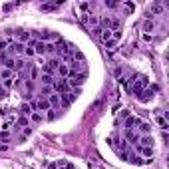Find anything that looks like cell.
<instances>
[{
    "mask_svg": "<svg viewBox=\"0 0 169 169\" xmlns=\"http://www.w3.org/2000/svg\"><path fill=\"white\" fill-rule=\"evenodd\" d=\"M145 86H147V78H145V76H139V80H137V78H133V84H132V94L139 97V94L145 90Z\"/></svg>",
    "mask_w": 169,
    "mask_h": 169,
    "instance_id": "cell-1",
    "label": "cell"
},
{
    "mask_svg": "<svg viewBox=\"0 0 169 169\" xmlns=\"http://www.w3.org/2000/svg\"><path fill=\"white\" fill-rule=\"evenodd\" d=\"M52 88L56 90L58 94H68L70 84H68V80H62V78H60V80H56V82H54V86H52Z\"/></svg>",
    "mask_w": 169,
    "mask_h": 169,
    "instance_id": "cell-2",
    "label": "cell"
},
{
    "mask_svg": "<svg viewBox=\"0 0 169 169\" xmlns=\"http://www.w3.org/2000/svg\"><path fill=\"white\" fill-rule=\"evenodd\" d=\"M84 82H86V74H74V76H70V78H68L70 88H74V86H82Z\"/></svg>",
    "mask_w": 169,
    "mask_h": 169,
    "instance_id": "cell-3",
    "label": "cell"
},
{
    "mask_svg": "<svg viewBox=\"0 0 169 169\" xmlns=\"http://www.w3.org/2000/svg\"><path fill=\"white\" fill-rule=\"evenodd\" d=\"M14 38H16V42H20V44H26V42L30 40V32L28 30H16Z\"/></svg>",
    "mask_w": 169,
    "mask_h": 169,
    "instance_id": "cell-4",
    "label": "cell"
},
{
    "mask_svg": "<svg viewBox=\"0 0 169 169\" xmlns=\"http://www.w3.org/2000/svg\"><path fill=\"white\" fill-rule=\"evenodd\" d=\"M153 92H157V86H151L149 90H143V92L139 94V100H141V102H149L151 97H153Z\"/></svg>",
    "mask_w": 169,
    "mask_h": 169,
    "instance_id": "cell-5",
    "label": "cell"
},
{
    "mask_svg": "<svg viewBox=\"0 0 169 169\" xmlns=\"http://www.w3.org/2000/svg\"><path fill=\"white\" fill-rule=\"evenodd\" d=\"M139 123H141V119H139V117H133V116H129L127 119H125L123 127H125V129H133L135 125H139Z\"/></svg>",
    "mask_w": 169,
    "mask_h": 169,
    "instance_id": "cell-6",
    "label": "cell"
},
{
    "mask_svg": "<svg viewBox=\"0 0 169 169\" xmlns=\"http://www.w3.org/2000/svg\"><path fill=\"white\" fill-rule=\"evenodd\" d=\"M56 72L60 74V78H62V80H68V76H70V68H68V64H60Z\"/></svg>",
    "mask_w": 169,
    "mask_h": 169,
    "instance_id": "cell-7",
    "label": "cell"
},
{
    "mask_svg": "<svg viewBox=\"0 0 169 169\" xmlns=\"http://www.w3.org/2000/svg\"><path fill=\"white\" fill-rule=\"evenodd\" d=\"M34 54H38V56H44L46 52V42H36L34 44Z\"/></svg>",
    "mask_w": 169,
    "mask_h": 169,
    "instance_id": "cell-8",
    "label": "cell"
},
{
    "mask_svg": "<svg viewBox=\"0 0 169 169\" xmlns=\"http://www.w3.org/2000/svg\"><path fill=\"white\" fill-rule=\"evenodd\" d=\"M137 143L143 145V147H153V137H151V135H143V137H139Z\"/></svg>",
    "mask_w": 169,
    "mask_h": 169,
    "instance_id": "cell-9",
    "label": "cell"
},
{
    "mask_svg": "<svg viewBox=\"0 0 169 169\" xmlns=\"http://www.w3.org/2000/svg\"><path fill=\"white\" fill-rule=\"evenodd\" d=\"M125 137H127V141H132V143H137L139 141V135L133 129H125Z\"/></svg>",
    "mask_w": 169,
    "mask_h": 169,
    "instance_id": "cell-10",
    "label": "cell"
},
{
    "mask_svg": "<svg viewBox=\"0 0 169 169\" xmlns=\"http://www.w3.org/2000/svg\"><path fill=\"white\" fill-rule=\"evenodd\" d=\"M38 38H40V42H46V40H56V34H52V32L44 30V32H40V34H38Z\"/></svg>",
    "mask_w": 169,
    "mask_h": 169,
    "instance_id": "cell-11",
    "label": "cell"
},
{
    "mask_svg": "<svg viewBox=\"0 0 169 169\" xmlns=\"http://www.w3.org/2000/svg\"><path fill=\"white\" fill-rule=\"evenodd\" d=\"M40 80H42V86H54V82H56L52 74H42Z\"/></svg>",
    "mask_w": 169,
    "mask_h": 169,
    "instance_id": "cell-12",
    "label": "cell"
},
{
    "mask_svg": "<svg viewBox=\"0 0 169 169\" xmlns=\"http://www.w3.org/2000/svg\"><path fill=\"white\" fill-rule=\"evenodd\" d=\"M137 151H139L141 155H145V157H151V155H153V147H143V145H139Z\"/></svg>",
    "mask_w": 169,
    "mask_h": 169,
    "instance_id": "cell-13",
    "label": "cell"
},
{
    "mask_svg": "<svg viewBox=\"0 0 169 169\" xmlns=\"http://www.w3.org/2000/svg\"><path fill=\"white\" fill-rule=\"evenodd\" d=\"M60 6V2H48V4H42V10H44V12H50V10H56Z\"/></svg>",
    "mask_w": 169,
    "mask_h": 169,
    "instance_id": "cell-14",
    "label": "cell"
},
{
    "mask_svg": "<svg viewBox=\"0 0 169 169\" xmlns=\"http://www.w3.org/2000/svg\"><path fill=\"white\" fill-rule=\"evenodd\" d=\"M48 102H50V107H60V96L58 94H54L48 97Z\"/></svg>",
    "mask_w": 169,
    "mask_h": 169,
    "instance_id": "cell-15",
    "label": "cell"
},
{
    "mask_svg": "<svg viewBox=\"0 0 169 169\" xmlns=\"http://www.w3.org/2000/svg\"><path fill=\"white\" fill-rule=\"evenodd\" d=\"M100 40H103V42H107V40H112V30H103V28H102V34H100Z\"/></svg>",
    "mask_w": 169,
    "mask_h": 169,
    "instance_id": "cell-16",
    "label": "cell"
},
{
    "mask_svg": "<svg viewBox=\"0 0 169 169\" xmlns=\"http://www.w3.org/2000/svg\"><path fill=\"white\" fill-rule=\"evenodd\" d=\"M20 112H22V116L24 117H28V116H32V107L28 106V103H24L22 107H20Z\"/></svg>",
    "mask_w": 169,
    "mask_h": 169,
    "instance_id": "cell-17",
    "label": "cell"
},
{
    "mask_svg": "<svg viewBox=\"0 0 169 169\" xmlns=\"http://www.w3.org/2000/svg\"><path fill=\"white\" fill-rule=\"evenodd\" d=\"M139 129H141V132H143L145 135H149V132H151L149 123H145V122H141V123H139Z\"/></svg>",
    "mask_w": 169,
    "mask_h": 169,
    "instance_id": "cell-18",
    "label": "cell"
},
{
    "mask_svg": "<svg viewBox=\"0 0 169 169\" xmlns=\"http://www.w3.org/2000/svg\"><path fill=\"white\" fill-rule=\"evenodd\" d=\"M0 78L2 80H12V72H10V70H2V72H0Z\"/></svg>",
    "mask_w": 169,
    "mask_h": 169,
    "instance_id": "cell-19",
    "label": "cell"
},
{
    "mask_svg": "<svg viewBox=\"0 0 169 169\" xmlns=\"http://www.w3.org/2000/svg\"><path fill=\"white\" fill-rule=\"evenodd\" d=\"M30 119H32V122H34V123H40V122H42V116H40V113H38V112H32Z\"/></svg>",
    "mask_w": 169,
    "mask_h": 169,
    "instance_id": "cell-20",
    "label": "cell"
},
{
    "mask_svg": "<svg viewBox=\"0 0 169 169\" xmlns=\"http://www.w3.org/2000/svg\"><path fill=\"white\" fill-rule=\"evenodd\" d=\"M127 161H132V163H137V165H139V163H143V159H141L139 155H129V157H127Z\"/></svg>",
    "mask_w": 169,
    "mask_h": 169,
    "instance_id": "cell-21",
    "label": "cell"
},
{
    "mask_svg": "<svg viewBox=\"0 0 169 169\" xmlns=\"http://www.w3.org/2000/svg\"><path fill=\"white\" fill-rule=\"evenodd\" d=\"M86 22H88L90 26H94V28H97V18H96V16H90V18H86Z\"/></svg>",
    "mask_w": 169,
    "mask_h": 169,
    "instance_id": "cell-22",
    "label": "cell"
},
{
    "mask_svg": "<svg viewBox=\"0 0 169 169\" xmlns=\"http://www.w3.org/2000/svg\"><path fill=\"white\" fill-rule=\"evenodd\" d=\"M8 40H0V54H2V52H6L8 50Z\"/></svg>",
    "mask_w": 169,
    "mask_h": 169,
    "instance_id": "cell-23",
    "label": "cell"
},
{
    "mask_svg": "<svg viewBox=\"0 0 169 169\" xmlns=\"http://www.w3.org/2000/svg\"><path fill=\"white\" fill-rule=\"evenodd\" d=\"M50 92H52V88H50V86H42L40 96H50Z\"/></svg>",
    "mask_w": 169,
    "mask_h": 169,
    "instance_id": "cell-24",
    "label": "cell"
},
{
    "mask_svg": "<svg viewBox=\"0 0 169 169\" xmlns=\"http://www.w3.org/2000/svg\"><path fill=\"white\" fill-rule=\"evenodd\" d=\"M151 10H153V14H161L163 12V6L157 2V4H153V8H151Z\"/></svg>",
    "mask_w": 169,
    "mask_h": 169,
    "instance_id": "cell-25",
    "label": "cell"
},
{
    "mask_svg": "<svg viewBox=\"0 0 169 169\" xmlns=\"http://www.w3.org/2000/svg\"><path fill=\"white\" fill-rule=\"evenodd\" d=\"M143 28H145V32H151V30H153V28H155V24H153V22H151V20H147V22H145V26H143Z\"/></svg>",
    "mask_w": 169,
    "mask_h": 169,
    "instance_id": "cell-26",
    "label": "cell"
},
{
    "mask_svg": "<svg viewBox=\"0 0 169 169\" xmlns=\"http://www.w3.org/2000/svg\"><path fill=\"white\" fill-rule=\"evenodd\" d=\"M24 56H28V58L36 56V54H34V48H28V46H26V50H24Z\"/></svg>",
    "mask_w": 169,
    "mask_h": 169,
    "instance_id": "cell-27",
    "label": "cell"
},
{
    "mask_svg": "<svg viewBox=\"0 0 169 169\" xmlns=\"http://www.w3.org/2000/svg\"><path fill=\"white\" fill-rule=\"evenodd\" d=\"M28 122H30V119L22 116V117H20V119H18V125H20V127H22V125H26V127H28Z\"/></svg>",
    "mask_w": 169,
    "mask_h": 169,
    "instance_id": "cell-28",
    "label": "cell"
},
{
    "mask_svg": "<svg viewBox=\"0 0 169 169\" xmlns=\"http://www.w3.org/2000/svg\"><path fill=\"white\" fill-rule=\"evenodd\" d=\"M48 112H50V113H48V119H50V122H52V119H56V112H54V110H48Z\"/></svg>",
    "mask_w": 169,
    "mask_h": 169,
    "instance_id": "cell-29",
    "label": "cell"
},
{
    "mask_svg": "<svg viewBox=\"0 0 169 169\" xmlns=\"http://www.w3.org/2000/svg\"><path fill=\"white\" fill-rule=\"evenodd\" d=\"M8 139V132H2L0 133V141H6Z\"/></svg>",
    "mask_w": 169,
    "mask_h": 169,
    "instance_id": "cell-30",
    "label": "cell"
},
{
    "mask_svg": "<svg viewBox=\"0 0 169 169\" xmlns=\"http://www.w3.org/2000/svg\"><path fill=\"white\" fill-rule=\"evenodd\" d=\"M92 32H94V36H96V38H100V34H102V28H94Z\"/></svg>",
    "mask_w": 169,
    "mask_h": 169,
    "instance_id": "cell-31",
    "label": "cell"
},
{
    "mask_svg": "<svg viewBox=\"0 0 169 169\" xmlns=\"http://www.w3.org/2000/svg\"><path fill=\"white\" fill-rule=\"evenodd\" d=\"M6 149H8V143H0V153H4Z\"/></svg>",
    "mask_w": 169,
    "mask_h": 169,
    "instance_id": "cell-32",
    "label": "cell"
},
{
    "mask_svg": "<svg viewBox=\"0 0 169 169\" xmlns=\"http://www.w3.org/2000/svg\"><path fill=\"white\" fill-rule=\"evenodd\" d=\"M14 6H16V4H4V10H6V12H10Z\"/></svg>",
    "mask_w": 169,
    "mask_h": 169,
    "instance_id": "cell-33",
    "label": "cell"
},
{
    "mask_svg": "<svg viewBox=\"0 0 169 169\" xmlns=\"http://www.w3.org/2000/svg\"><path fill=\"white\" fill-rule=\"evenodd\" d=\"M116 44H117V42H113V40H107V42H106V46H107V48H113Z\"/></svg>",
    "mask_w": 169,
    "mask_h": 169,
    "instance_id": "cell-34",
    "label": "cell"
},
{
    "mask_svg": "<svg viewBox=\"0 0 169 169\" xmlns=\"http://www.w3.org/2000/svg\"><path fill=\"white\" fill-rule=\"evenodd\" d=\"M60 169H74V165H72V163H64V165L60 167Z\"/></svg>",
    "mask_w": 169,
    "mask_h": 169,
    "instance_id": "cell-35",
    "label": "cell"
},
{
    "mask_svg": "<svg viewBox=\"0 0 169 169\" xmlns=\"http://www.w3.org/2000/svg\"><path fill=\"white\" fill-rule=\"evenodd\" d=\"M4 88H12V80H4Z\"/></svg>",
    "mask_w": 169,
    "mask_h": 169,
    "instance_id": "cell-36",
    "label": "cell"
},
{
    "mask_svg": "<svg viewBox=\"0 0 169 169\" xmlns=\"http://www.w3.org/2000/svg\"><path fill=\"white\" fill-rule=\"evenodd\" d=\"M122 117L127 119V117H129V112H127V110H122Z\"/></svg>",
    "mask_w": 169,
    "mask_h": 169,
    "instance_id": "cell-37",
    "label": "cell"
},
{
    "mask_svg": "<svg viewBox=\"0 0 169 169\" xmlns=\"http://www.w3.org/2000/svg\"><path fill=\"white\" fill-rule=\"evenodd\" d=\"M106 4H107L110 8H116V6H117V2H112V0H110V2H106Z\"/></svg>",
    "mask_w": 169,
    "mask_h": 169,
    "instance_id": "cell-38",
    "label": "cell"
},
{
    "mask_svg": "<svg viewBox=\"0 0 169 169\" xmlns=\"http://www.w3.org/2000/svg\"><path fill=\"white\" fill-rule=\"evenodd\" d=\"M0 72H2V64H0Z\"/></svg>",
    "mask_w": 169,
    "mask_h": 169,
    "instance_id": "cell-39",
    "label": "cell"
}]
</instances>
